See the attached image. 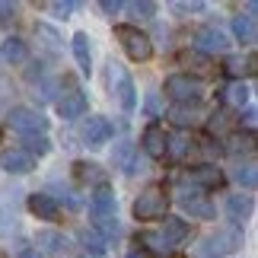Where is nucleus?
<instances>
[{"mask_svg":"<svg viewBox=\"0 0 258 258\" xmlns=\"http://www.w3.org/2000/svg\"><path fill=\"white\" fill-rule=\"evenodd\" d=\"M166 96L172 99L175 105H185V108H195L198 102L204 99V83L191 74H172L166 77Z\"/></svg>","mask_w":258,"mask_h":258,"instance_id":"1","label":"nucleus"},{"mask_svg":"<svg viewBox=\"0 0 258 258\" xmlns=\"http://www.w3.org/2000/svg\"><path fill=\"white\" fill-rule=\"evenodd\" d=\"M131 211L137 220H163L166 211H169V191H166V185H147L137 195Z\"/></svg>","mask_w":258,"mask_h":258,"instance_id":"2","label":"nucleus"},{"mask_svg":"<svg viewBox=\"0 0 258 258\" xmlns=\"http://www.w3.org/2000/svg\"><path fill=\"white\" fill-rule=\"evenodd\" d=\"M242 245V226H223L198 245V258H223Z\"/></svg>","mask_w":258,"mask_h":258,"instance_id":"3","label":"nucleus"},{"mask_svg":"<svg viewBox=\"0 0 258 258\" xmlns=\"http://www.w3.org/2000/svg\"><path fill=\"white\" fill-rule=\"evenodd\" d=\"M115 38L121 42L124 54L131 57V61H150V57H153V42H150V35L141 32L137 26H127V23L115 26Z\"/></svg>","mask_w":258,"mask_h":258,"instance_id":"4","label":"nucleus"},{"mask_svg":"<svg viewBox=\"0 0 258 258\" xmlns=\"http://www.w3.org/2000/svg\"><path fill=\"white\" fill-rule=\"evenodd\" d=\"M105 80L108 86H112V93L118 96V102H121L124 112H134L137 108V93H134V83H131V77H127V71L121 64H108V71H105Z\"/></svg>","mask_w":258,"mask_h":258,"instance_id":"5","label":"nucleus"},{"mask_svg":"<svg viewBox=\"0 0 258 258\" xmlns=\"http://www.w3.org/2000/svg\"><path fill=\"white\" fill-rule=\"evenodd\" d=\"M7 121H10V127H13L16 134H23V137L45 134V127H48V118H42L35 108H13V112L7 115Z\"/></svg>","mask_w":258,"mask_h":258,"instance_id":"6","label":"nucleus"},{"mask_svg":"<svg viewBox=\"0 0 258 258\" xmlns=\"http://www.w3.org/2000/svg\"><path fill=\"white\" fill-rule=\"evenodd\" d=\"M175 201H178V207H182L185 214H191L195 220H214L217 217V207L207 201V195H201V191H188V188H182Z\"/></svg>","mask_w":258,"mask_h":258,"instance_id":"7","label":"nucleus"},{"mask_svg":"<svg viewBox=\"0 0 258 258\" xmlns=\"http://www.w3.org/2000/svg\"><path fill=\"white\" fill-rule=\"evenodd\" d=\"M230 48V38H226L220 29H214V26H204V29H198L195 32V51L198 54H220Z\"/></svg>","mask_w":258,"mask_h":258,"instance_id":"8","label":"nucleus"},{"mask_svg":"<svg viewBox=\"0 0 258 258\" xmlns=\"http://www.w3.org/2000/svg\"><path fill=\"white\" fill-rule=\"evenodd\" d=\"M89 214H93V220H112V217H118V201H115V191L108 185H99L93 191Z\"/></svg>","mask_w":258,"mask_h":258,"instance_id":"9","label":"nucleus"},{"mask_svg":"<svg viewBox=\"0 0 258 258\" xmlns=\"http://www.w3.org/2000/svg\"><path fill=\"white\" fill-rule=\"evenodd\" d=\"M80 137H83V144H86V147L99 150V147H105L108 141H112V124H108L102 115H93V118H86V124H83Z\"/></svg>","mask_w":258,"mask_h":258,"instance_id":"10","label":"nucleus"},{"mask_svg":"<svg viewBox=\"0 0 258 258\" xmlns=\"http://www.w3.org/2000/svg\"><path fill=\"white\" fill-rule=\"evenodd\" d=\"M0 169H7V172H13V175H29V172L35 169V160L26 150L13 147V150H4V153H0Z\"/></svg>","mask_w":258,"mask_h":258,"instance_id":"11","label":"nucleus"},{"mask_svg":"<svg viewBox=\"0 0 258 258\" xmlns=\"http://www.w3.org/2000/svg\"><path fill=\"white\" fill-rule=\"evenodd\" d=\"M35 242H38V249H42L45 255H51V258H64L67 252L74 249L71 239H67L64 233H57V230H42Z\"/></svg>","mask_w":258,"mask_h":258,"instance_id":"12","label":"nucleus"},{"mask_svg":"<svg viewBox=\"0 0 258 258\" xmlns=\"http://www.w3.org/2000/svg\"><path fill=\"white\" fill-rule=\"evenodd\" d=\"M29 211H32L38 220H61V204L54 201L51 195H45V191H35V195H29Z\"/></svg>","mask_w":258,"mask_h":258,"instance_id":"13","label":"nucleus"},{"mask_svg":"<svg viewBox=\"0 0 258 258\" xmlns=\"http://www.w3.org/2000/svg\"><path fill=\"white\" fill-rule=\"evenodd\" d=\"M141 147H144V153L150 156V160H163V156H166V131L156 121L147 124L144 137H141Z\"/></svg>","mask_w":258,"mask_h":258,"instance_id":"14","label":"nucleus"},{"mask_svg":"<svg viewBox=\"0 0 258 258\" xmlns=\"http://www.w3.org/2000/svg\"><path fill=\"white\" fill-rule=\"evenodd\" d=\"M188 178H191L198 188H204V191L223 185V172L217 169L214 163H198V166H191V169H188Z\"/></svg>","mask_w":258,"mask_h":258,"instance_id":"15","label":"nucleus"},{"mask_svg":"<svg viewBox=\"0 0 258 258\" xmlns=\"http://www.w3.org/2000/svg\"><path fill=\"white\" fill-rule=\"evenodd\" d=\"M86 96L80 93V89H71V93H64L61 99H57V115L64 118V121H74V118H80L86 112Z\"/></svg>","mask_w":258,"mask_h":258,"instance_id":"16","label":"nucleus"},{"mask_svg":"<svg viewBox=\"0 0 258 258\" xmlns=\"http://www.w3.org/2000/svg\"><path fill=\"white\" fill-rule=\"evenodd\" d=\"M252 211H255L252 195H230L226 198V217L233 220V226H242L252 217Z\"/></svg>","mask_w":258,"mask_h":258,"instance_id":"17","label":"nucleus"},{"mask_svg":"<svg viewBox=\"0 0 258 258\" xmlns=\"http://www.w3.org/2000/svg\"><path fill=\"white\" fill-rule=\"evenodd\" d=\"M137 245H144L141 252H147V255H169L172 252V245L166 242V236L160 233V230H147V233H137Z\"/></svg>","mask_w":258,"mask_h":258,"instance_id":"18","label":"nucleus"},{"mask_svg":"<svg viewBox=\"0 0 258 258\" xmlns=\"http://www.w3.org/2000/svg\"><path fill=\"white\" fill-rule=\"evenodd\" d=\"M233 35H236V42H242V45H255V38H258V26H255V16H236L233 19Z\"/></svg>","mask_w":258,"mask_h":258,"instance_id":"19","label":"nucleus"},{"mask_svg":"<svg viewBox=\"0 0 258 258\" xmlns=\"http://www.w3.org/2000/svg\"><path fill=\"white\" fill-rule=\"evenodd\" d=\"M74 175H77V182H83V185H105V175L102 169H99L96 163H86V160H77L74 163Z\"/></svg>","mask_w":258,"mask_h":258,"instance_id":"20","label":"nucleus"},{"mask_svg":"<svg viewBox=\"0 0 258 258\" xmlns=\"http://www.w3.org/2000/svg\"><path fill=\"white\" fill-rule=\"evenodd\" d=\"M223 71L233 77V80H242V77L255 74V57H242V54H230L223 61Z\"/></svg>","mask_w":258,"mask_h":258,"instance_id":"21","label":"nucleus"},{"mask_svg":"<svg viewBox=\"0 0 258 258\" xmlns=\"http://www.w3.org/2000/svg\"><path fill=\"white\" fill-rule=\"evenodd\" d=\"M71 45H74V57H77V64H80V71L89 77V71H93V51H89V35H86V32H77Z\"/></svg>","mask_w":258,"mask_h":258,"instance_id":"22","label":"nucleus"},{"mask_svg":"<svg viewBox=\"0 0 258 258\" xmlns=\"http://www.w3.org/2000/svg\"><path fill=\"white\" fill-rule=\"evenodd\" d=\"M160 233L166 236V242H169L172 249H175V245L182 242V239H185V236L191 233V230H188V223L182 220V217H166V223L160 226Z\"/></svg>","mask_w":258,"mask_h":258,"instance_id":"23","label":"nucleus"},{"mask_svg":"<svg viewBox=\"0 0 258 258\" xmlns=\"http://www.w3.org/2000/svg\"><path fill=\"white\" fill-rule=\"evenodd\" d=\"M0 54H4L7 64H23L29 51H26V42L19 35H10V38H4V45H0Z\"/></svg>","mask_w":258,"mask_h":258,"instance_id":"24","label":"nucleus"},{"mask_svg":"<svg viewBox=\"0 0 258 258\" xmlns=\"http://www.w3.org/2000/svg\"><path fill=\"white\" fill-rule=\"evenodd\" d=\"M223 105L239 108V112H242V105H249V86H245L242 80H236V83H230V86H223Z\"/></svg>","mask_w":258,"mask_h":258,"instance_id":"25","label":"nucleus"},{"mask_svg":"<svg viewBox=\"0 0 258 258\" xmlns=\"http://www.w3.org/2000/svg\"><path fill=\"white\" fill-rule=\"evenodd\" d=\"M178 64L188 67V71H195V74H211L214 71L211 57H204V54H198V51H182V54H178Z\"/></svg>","mask_w":258,"mask_h":258,"instance_id":"26","label":"nucleus"},{"mask_svg":"<svg viewBox=\"0 0 258 258\" xmlns=\"http://www.w3.org/2000/svg\"><path fill=\"white\" fill-rule=\"evenodd\" d=\"M35 38L45 45V51H48V54H57V51L64 48V45H61V35H57L51 26H45V23H38V26H35Z\"/></svg>","mask_w":258,"mask_h":258,"instance_id":"27","label":"nucleus"},{"mask_svg":"<svg viewBox=\"0 0 258 258\" xmlns=\"http://www.w3.org/2000/svg\"><path fill=\"white\" fill-rule=\"evenodd\" d=\"M191 153V144H188L185 134H172L166 137V156H172V160H182V156Z\"/></svg>","mask_w":258,"mask_h":258,"instance_id":"28","label":"nucleus"},{"mask_svg":"<svg viewBox=\"0 0 258 258\" xmlns=\"http://www.w3.org/2000/svg\"><path fill=\"white\" fill-rule=\"evenodd\" d=\"M112 163L118 166V169H124L127 175L134 172V144H118V150H115V156H112Z\"/></svg>","mask_w":258,"mask_h":258,"instance_id":"29","label":"nucleus"},{"mask_svg":"<svg viewBox=\"0 0 258 258\" xmlns=\"http://www.w3.org/2000/svg\"><path fill=\"white\" fill-rule=\"evenodd\" d=\"M19 150H26L29 156H45L48 150H51V141H48L45 134H35V137H26V147H19Z\"/></svg>","mask_w":258,"mask_h":258,"instance_id":"30","label":"nucleus"},{"mask_svg":"<svg viewBox=\"0 0 258 258\" xmlns=\"http://www.w3.org/2000/svg\"><path fill=\"white\" fill-rule=\"evenodd\" d=\"M80 242H83V249L86 252H93V255H105V239L99 236L96 230H83L80 233Z\"/></svg>","mask_w":258,"mask_h":258,"instance_id":"31","label":"nucleus"},{"mask_svg":"<svg viewBox=\"0 0 258 258\" xmlns=\"http://www.w3.org/2000/svg\"><path fill=\"white\" fill-rule=\"evenodd\" d=\"M226 153H252V134H230L226 137V147H223Z\"/></svg>","mask_w":258,"mask_h":258,"instance_id":"32","label":"nucleus"},{"mask_svg":"<svg viewBox=\"0 0 258 258\" xmlns=\"http://www.w3.org/2000/svg\"><path fill=\"white\" fill-rule=\"evenodd\" d=\"M233 178H236V182H239L242 188H249V191H252V188L258 185V172H255V166H252V163H245V166H236Z\"/></svg>","mask_w":258,"mask_h":258,"instance_id":"33","label":"nucleus"},{"mask_svg":"<svg viewBox=\"0 0 258 258\" xmlns=\"http://www.w3.org/2000/svg\"><path fill=\"white\" fill-rule=\"evenodd\" d=\"M169 118H172V124H175V127H188V124H195V108H185V105H172Z\"/></svg>","mask_w":258,"mask_h":258,"instance_id":"34","label":"nucleus"},{"mask_svg":"<svg viewBox=\"0 0 258 258\" xmlns=\"http://www.w3.org/2000/svg\"><path fill=\"white\" fill-rule=\"evenodd\" d=\"M207 131H211V134H223L226 131V112H214L211 121H207Z\"/></svg>","mask_w":258,"mask_h":258,"instance_id":"35","label":"nucleus"},{"mask_svg":"<svg viewBox=\"0 0 258 258\" xmlns=\"http://www.w3.org/2000/svg\"><path fill=\"white\" fill-rule=\"evenodd\" d=\"M131 13H137V16H144V19H150V16L156 13V7L150 4V0H137V4H131Z\"/></svg>","mask_w":258,"mask_h":258,"instance_id":"36","label":"nucleus"},{"mask_svg":"<svg viewBox=\"0 0 258 258\" xmlns=\"http://www.w3.org/2000/svg\"><path fill=\"white\" fill-rule=\"evenodd\" d=\"M172 7H175V13H198V10H204L201 0H178Z\"/></svg>","mask_w":258,"mask_h":258,"instance_id":"37","label":"nucleus"},{"mask_svg":"<svg viewBox=\"0 0 258 258\" xmlns=\"http://www.w3.org/2000/svg\"><path fill=\"white\" fill-rule=\"evenodd\" d=\"M10 230H13V214H10L4 204H0V236L10 233Z\"/></svg>","mask_w":258,"mask_h":258,"instance_id":"38","label":"nucleus"},{"mask_svg":"<svg viewBox=\"0 0 258 258\" xmlns=\"http://www.w3.org/2000/svg\"><path fill=\"white\" fill-rule=\"evenodd\" d=\"M51 10H54V13H61V16H67V13H74V10H77V4H74V0H57V4H51Z\"/></svg>","mask_w":258,"mask_h":258,"instance_id":"39","label":"nucleus"},{"mask_svg":"<svg viewBox=\"0 0 258 258\" xmlns=\"http://www.w3.org/2000/svg\"><path fill=\"white\" fill-rule=\"evenodd\" d=\"M99 7H102V13H108V16H115L118 10H121V0H102V4H99Z\"/></svg>","mask_w":258,"mask_h":258,"instance_id":"40","label":"nucleus"},{"mask_svg":"<svg viewBox=\"0 0 258 258\" xmlns=\"http://www.w3.org/2000/svg\"><path fill=\"white\" fill-rule=\"evenodd\" d=\"M13 13H16L13 4H0V19H4V16H13Z\"/></svg>","mask_w":258,"mask_h":258,"instance_id":"41","label":"nucleus"},{"mask_svg":"<svg viewBox=\"0 0 258 258\" xmlns=\"http://www.w3.org/2000/svg\"><path fill=\"white\" fill-rule=\"evenodd\" d=\"M245 124L255 127V108H245Z\"/></svg>","mask_w":258,"mask_h":258,"instance_id":"42","label":"nucleus"},{"mask_svg":"<svg viewBox=\"0 0 258 258\" xmlns=\"http://www.w3.org/2000/svg\"><path fill=\"white\" fill-rule=\"evenodd\" d=\"M147 105H150V112H160V99H156V96L147 99Z\"/></svg>","mask_w":258,"mask_h":258,"instance_id":"43","label":"nucleus"},{"mask_svg":"<svg viewBox=\"0 0 258 258\" xmlns=\"http://www.w3.org/2000/svg\"><path fill=\"white\" fill-rule=\"evenodd\" d=\"M19 258H42V255H38V249H26V252L19 255Z\"/></svg>","mask_w":258,"mask_h":258,"instance_id":"44","label":"nucleus"},{"mask_svg":"<svg viewBox=\"0 0 258 258\" xmlns=\"http://www.w3.org/2000/svg\"><path fill=\"white\" fill-rule=\"evenodd\" d=\"M127 258H150V255H147V252H141V249H137V252H131V255H127Z\"/></svg>","mask_w":258,"mask_h":258,"instance_id":"45","label":"nucleus"},{"mask_svg":"<svg viewBox=\"0 0 258 258\" xmlns=\"http://www.w3.org/2000/svg\"><path fill=\"white\" fill-rule=\"evenodd\" d=\"M0 137H4V131H0Z\"/></svg>","mask_w":258,"mask_h":258,"instance_id":"46","label":"nucleus"}]
</instances>
